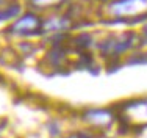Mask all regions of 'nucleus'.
I'll list each match as a JSON object with an SVG mask.
<instances>
[{"instance_id": "nucleus-2", "label": "nucleus", "mask_w": 147, "mask_h": 138, "mask_svg": "<svg viewBox=\"0 0 147 138\" xmlns=\"http://www.w3.org/2000/svg\"><path fill=\"white\" fill-rule=\"evenodd\" d=\"M85 119L89 122L91 126L96 127H107L111 124V121L114 119V116L107 110H91L85 113Z\"/></svg>"}, {"instance_id": "nucleus-4", "label": "nucleus", "mask_w": 147, "mask_h": 138, "mask_svg": "<svg viewBox=\"0 0 147 138\" xmlns=\"http://www.w3.org/2000/svg\"><path fill=\"white\" fill-rule=\"evenodd\" d=\"M19 11V6L17 5H11L8 10H5V11H0V19H9V17L16 16V13Z\"/></svg>"}, {"instance_id": "nucleus-5", "label": "nucleus", "mask_w": 147, "mask_h": 138, "mask_svg": "<svg viewBox=\"0 0 147 138\" xmlns=\"http://www.w3.org/2000/svg\"><path fill=\"white\" fill-rule=\"evenodd\" d=\"M36 3H53L55 0H34Z\"/></svg>"}, {"instance_id": "nucleus-3", "label": "nucleus", "mask_w": 147, "mask_h": 138, "mask_svg": "<svg viewBox=\"0 0 147 138\" xmlns=\"http://www.w3.org/2000/svg\"><path fill=\"white\" fill-rule=\"evenodd\" d=\"M38 25V19L34 16H31V14H28V16H25L24 19H20L19 22L14 25V30L16 31H20V33H27L28 30H31L33 27Z\"/></svg>"}, {"instance_id": "nucleus-1", "label": "nucleus", "mask_w": 147, "mask_h": 138, "mask_svg": "<svg viewBox=\"0 0 147 138\" xmlns=\"http://www.w3.org/2000/svg\"><path fill=\"white\" fill-rule=\"evenodd\" d=\"M124 122L147 124V101H135L125 105V113L121 116Z\"/></svg>"}]
</instances>
